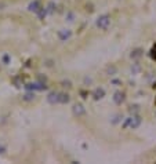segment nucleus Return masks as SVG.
Instances as JSON below:
<instances>
[{
  "instance_id": "f257e3e1",
  "label": "nucleus",
  "mask_w": 156,
  "mask_h": 164,
  "mask_svg": "<svg viewBox=\"0 0 156 164\" xmlns=\"http://www.w3.org/2000/svg\"><path fill=\"white\" fill-rule=\"evenodd\" d=\"M142 123V119H141L140 115H133L130 117H127L124 121H123V128H131V130H135L138 128Z\"/></svg>"
},
{
  "instance_id": "f03ea898",
  "label": "nucleus",
  "mask_w": 156,
  "mask_h": 164,
  "mask_svg": "<svg viewBox=\"0 0 156 164\" xmlns=\"http://www.w3.org/2000/svg\"><path fill=\"white\" fill-rule=\"evenodd\" d=\"M109 23H111V17L108 15V14H102V15H99L98 18H97L95 25L98 26L99 29H102V31H105V29H108V26H109Z\"/></svg>"
},
{
  "instance_id": "7ed1b4c3",
  "label": "nucleus",
  "mask_w": 156,
  "mask_h": 164,
  "mask_svg": "<svg viewBox=\"0 0 156 164\" xmlns=\"http://www.w3.org/2000/svg\"><path fill=\"white\" fill-rule=\"evenodd\" d=\"M72 112L75 116H78V117H82V116L86 115V108H84L82 103H75L72 108Z\"/></svg>"
},
{
  "instance_id": "20e7f679",
  "label": "nucleus",
  "mask_w": 156,
  "mask_h": 164,
  "mask_svg": "<svg viewBox=\"0 0 156 164\" xmlns=\"http://www.w3.org/2000/svg\"><path fill=\"white\" fill-rule=\"evenodd\" d=\"M124 99H126V95L123 91H116L113 94V102L116 103V105H122V103L124 102Z\"/></svg>"
},
{
  "instance_id": "39448f33",
  "label": "nucleus",
  "mask_w": 156,
  "mask_h": 164,
  "mask_svg": "<svg viewBox=\"0 0 156 164\" xmlns=\"http://www.w3.org/2000/svg\"><path fill=\"white\" fill-rule=\"evenodd\" d=\"M70 36H72V32H70L69 29H61V31L58 32V39H60L61 41L69 40Z\"/></svg>"
},
{
  "instance_id": "423d86ee",
  "label": "nucleus",
  "mask_w": 156,
  "mask_h": 164,
  "mask_svg": "<svg viewBox=\"0 0 156 164\" xmlns=\"http://www.w3.org/2000/svg\"><path fill=\"white\" fill-rule=\"evenodd\" d=\"M105 97V90L102 87H97L95 90H94L93 92V98L95 101H99V99H102V98Z\"/></svg>"
},
{
  "instance_id": "0eeeda50",
  "label": "nucleus",
  "mask_w": 156,
  "mask_h": 164,
  "mask_svg": "<svg viewBox=\"0 0 156 164\" xmlns=\"http://www.w3.org/2000/svg\"><path fill=\"white\" fill-rule=\"evenodd\" d=\"M58 95H60V92L57 91H51L48 92V95H47V101H48V103H58Z\"/></svg>"
},
{
  "instance_id": "6e6552de",
  "label": "nucleus",
  "mask_w": 156,
  "mask_h": 164,
  "mask_svg": "<svg viewBox=\"0 0 156 164\" xmlns=\"http://www.w3.org/2000/svg\"><path fill=\"white\" fill-rule=\"evenodd\" d=\"M40 7H42V6H40L39 0H33V2H31V4L28 6V10L31 11V13H36V11L39 10Z\"/></svg>"
},
{
  "instance_id": "1a4fd4ad",
  "label": "nucleus",
  "mask_w": 156,
  "mask_h": 164,
  "mask_svg": "<svg viewBox=\"0 0 156 164\" xmlns=\"http://www.w3.org/2000/svg\"><path fill=\"white\" fill-rule=\"evenodd\" d=\"M69 101H70L69 94H66V92H60V95H58V103H68Z\"/></svg>"
},
{
  "instance_id": "9d476101",
  "label": "nucleus",
  "mask_w": 156,
  "mask_h": 164,
  "mask_svg": "<svg viewBox=\"0 0 156 164\" xmlns=\"http://www.w3.org/2000/svg\"><path fill=\"white\" fill-rule=\"evenodd\" d=\"M142 54H144V50L142 48H134L133 51H131L130 57L133 59H138V58H141V57H142Z\"/></svg>"
},
{
  "instance_id": "9b49d317",
  "label": "nucleus",
  "mask_w": 156,
  "mask_h": 164,
  "mask_svg": "<svg viewBox=\"0 0 156 164\" xmlns=\"http://www.w3.org/2000/svg\"><path fill=\"white\" fill-rule=\"evenodd\" d=\"M22 99L25 101V102H31V101L35 99V92L33 91H28L25 95L22 97Z\"/></svg>"
},
{
  "instance_id": "f8f14e48",
  "label": "nucleus",
  "mask_w": 156,
  "mask_h": 164,
  "mask_svg": "<svg viewBox=\"0 0 156 164\" xmlns=\"http://www.w3.org/2000/svg\"><path fill=\"white\" fill-rule=\"evenodd\" d=\"M36 14H37V17H39L40 19H44V17L47 15V10H46V8H43V7H40L39 10L36 11Z\"/></svg>"
},
{
  "instance_id": "ddd939ff",
  "label": "nucleus",
  "mask_w": 156,
  "mask_h": 164,
  "mask_svg": "<svg viewBox=\"0 0 156 164\" xmlns=\"http://www.w3.org/2000/svg\"><path fill=\"white\" fill-rule=\"evenodd\" d=\"M46 10H47V14H53L55 10H57V6H55L54 3L51 2V3H48V6H47Z\"/></svg>"
},
{
  "instance_id": "4468645a",
  "label": "nucleus",
  "mask_w": 156,
  "mask_h": 164,
  "mask_svg": "<svg viewBox=\"0 0 156 164\" xmlns=\"http://www.w3.org/2000/svg\"><path fill=\"white\" fill-rule=\"evenodd\" d=\"M140 70H141V66H140V64H133V66H131V73L133 74H137V73H140Z\"/></svg>"
},
{
  "instance_id": "2eb2a0df",
  "label": "nucleus",
  "mask_w": 156,
  "mask_h": 164,
  "mask_svg": "<svg viewBox=\"0 0 156 164\" xmlns=\"http://www.w3.org/2000/svg\"><path fill=\"white\" fill-rule=\"evenodd\" d=\"M129 112L133 113V115H137V113L140 112V105H131L130 109H129Z\"/></svg>"
},
{
  "instance_id": "dca6fc26",
  "label": "nucleus",
  "mask_w": 156,
  "mask_h": 164,
  "mask_svg": "<svg viewBox=\"0 0 156 164\" xmlns=\"http://www.w3.org/2000/svg\"><path fill=\"white\" fill-rule=\"evenodd\" d=\"M107 73L109 74V76H112V74H115V73H116V66H108Z\"/></svg>"
},
{
  "instance_id": "f3484780",
  "label": "nucleus",
  "mask_w": 156,
  "mask_h": 164,
  "mask_svg": "<svg viewBox=\"0 0 156 164\" xmlns=\"http://www.w3.org/2000/svg\"><path fill=\"white\" fill-rule=\"evenodd\" d=\"M8 62H10V57H8L7 54L3 55V64H4V65H8Z\"/></svg>"
},
{
  "instance_id": "a211bd4d",
  "label": "nucleus",
  "mask_w": 156,
  "mask_h": 164,
  "mask_svg": "<svg viewBox=\"0 0 156 164\" xmlns=\"http://www.w3.org/2000/svg\"><path fill=\"white\" fill-rule=\"evenodd\" d=\"M120 119H122V116H120V115H116V116H115V119H113V120H112V124H116V123H119V120H120Z\"/></svg>"
},
{
  "instance_id": "6ab92c4d",
  "label": "nucleus",
  "mask_w": 156,
  "mask_h": 164,
  "mask_svg": "<svg viewBox=\"0 0 156 164\" xmlns=\"http://www.w3.org/2000/svg\"><path fill=\"white\" fill-rule=\"evenodd\" d=\"M66 19L69 21V22H72V21H73V13H68L66 14Z\"/></svg>"
},
{
  "instance_id": "aec40b11",
  "label": "nucleus",
  "mask_w": 156,
  "mask_h": 164,
  "mask_svg": "<svg viewBox=\"0 0 156 164\" xmlns=\"http://www.w3.org/2000/svg\"><path fill=\"white\" fill-rule=\"evenodd\" d=\"M4 153H6V146L0 145V154H4Z\"/></svg>"
},
{
  "instance_id": "412c9836",
  "label": "nucleus",
  "mask_w": 156,
  "mask_h": 164,
  "mask_svg": "<svg viewBox=\"0 0 156 164\" xmlns=\"http://www.w3.org/2000/svg\"><path fill=\"white\" fill-rule=\"evenodd\" d=\"M62 84L65 86V87H70V82H69V80H64Z\"/></svg>"
},
{
  "instance_id": "4be33fe9",
  "label": "nucleus",
  "mask_w": 156,
  "mask_h": 164,
  "mask_svg": "<svg viewBox=\"0 0 156 164\" xmlns=\"http://www.w3.org/2000/svg\"><path fill=\"white\" fill-rule=\"evenodd\" d=\"M112 83H113V84H120L119 80H112Z\"/></svg>"
},
{
  "instance_id": "5701e85b",
  "label": "nucleus",
  "mask_w": 156,
  "mask_h": 164,
  "mask_svg": "<svg viewBox=\"0 0 156 164\" xmlns=\"http://www.w3.org/2000/svg\"><path fill=\"white\" fill-rule=\"evenodd\" d=\"M155 116H156V112H155Z\"/></svg>"
}]
</instances>
